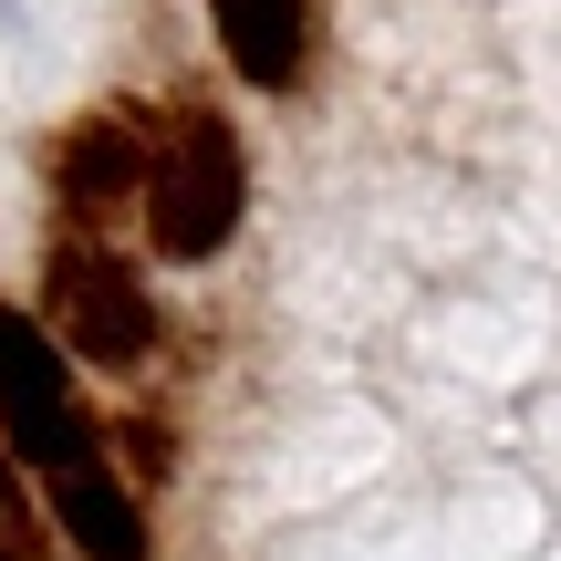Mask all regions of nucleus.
Returning a JSON list of instances; mask_svg holds the SVG:
<instances>
[{"mask_svg": "<svg viewBox=\"0 0 561 561\" xmlns=\"http://www.w3.org/2000/svg\"><path fill=\"white\" fill-rule=\"evenodd\" d=\"M0 447L42 468L53 530L83 561H146V500L136 479H115V437L83 416L73 354L32 322V301H0Z\"/></svg>", "mask_w": 561, "mask_h": 561, "instance_id": "f257e3e1", "label": "nucleus"}, {"mask_svg": "<svg viewBox=\"0 0 561 561\" xmlns=\"http://www.w3.org/2000/svg\"><path fill=\"white\" fill-rule=\"evenodd\" d=\"M146 250H157L167 271H198L219 261L229 240H240L250 219V157H240V125L219 115V104L178 94L157 104V125H146Z\"/></svg>", "mask_w": 561, "mask_h": 561, "instance_id": "f03ea898", "label": "nucleus"}, {"mask_svg": "<svg viewBox=\"0 0 561 561\" xmlns=\"http://www.w3.org/2000/svg\"><path fill=\"white\" fill-rule=\"evenodd\" d=\"M42 333L73 364H94V375H136L157 354V291L136 280V261L115 240L53 229L42 240Z\"/></svg>", "mask_w": 561, "mask_h": 561, "instance_id": "7ed1b4c3", "label": "nucleus"}, {"mask_svg": "<svg viewBox=\"0 0 561 561\" xmlns=\"http://www.w3.org/2000/svg\"><path fill=\"white\" fill-rule=\"evenodd\" d=\"M146 125L157 104H83L53 146H42V187H53V229L115 240V208H146Z\"/></svg>", "mask_w": 561, "mask_h": 561, "instance_id": "20e7f679", "label": "nucleus"}, {"mask_svg": "<svg viewBox=\"0 0 561 561\" xmlns=\"http://www.w3.org/2000/svg\"><path fill=\"white\" fill-rule=\"evenodd\" d=\"M208 32H219L229 73L250 94H301V73H312V0H208Z\"/></svg>", "mask_w": 561, "mask_h": 561, "instance_id": "39448f33", "label": "nucleus"}, {"mask_svg": "<svg viewBox=\"0 0 561 561\" xmlns=\"http://www.w3.org/2000/svg\"><path fill=\"white\" fill-rule=\"evenodd\" d=\"M0 561H53V500H32V468L0 447Z\"/></svg>", "mask_w": 561, "mask_h": 561, "instance_id": "423d86ee", "label": "nucleus"}, {"mask_svg": "<svg viewBox=\"0 0 561 561\" xmlns=\"http://www.w3.org/2000/svg\"><path fill=\"white\" fill-rule=\"evenodd\" d=\"M115 447H125V458H136V479H167V458H178L157 416H125V426H115Z\"/></svg>", "mask_w": 561, "mask_h": 561, "instance_id": "0eeeda50", "label": "nucleus"}]
</instances>
